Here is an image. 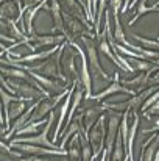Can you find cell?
Wrapping results in <instances>:
<instances>
[{
    "label": "cell",
    "instance_id": "1",
    "mask_svg": "<svg viewBox=\"0 0 159 161\" xmlns=\"http://www.w3.org/2000/svg\"><path fill=\"white\" fill-rule=\"evenodd\" d=\"M87 138H89V142H91V146H92V149H94V158H97V157L100 155V152L105 150V149H103V146H105V138H106L105 116H102V117L98 119V122L94 124V127H92L91 133L87 135Z\"/></svg>",
    "mask_w": 159,
    "mask_h": 161
},
{
    "label": "cell",
    "instance_id": "2",
    "mask_svg": "<svg viewBox=\"0 0 159 161\" xmlns=\"http://www.w3.org/2000/svg\"><path fill=\"white\" fill-rule=\"evenodd\" d=\"M53 119H55V113H50V117H49V122L44 128V131L38 136H31V138H17V139H13L11 142H27V144H34V146H42V147H50V149H56V146L50 142L47 139V135H49V130L53 124ZM61 149V147H58Z\"/></svg>",
    "mask_w": 159,
    "mask_h": 161
},
{
    "label": "cell",
    "instance_id": "3",
    "mask_svg": "<svg viewBox=\"0 0 159 161\" xmlns=\"http://www.w3.org/2000/svg\"><path fill=\"white\" fill-rule=\"evenodd\" d=\"M11 147H17L22 152L33 153V155H66L62 149H45V147H38L34 144H27V142H9Z\"/></svg>",
    "mask_w": 159,
    "mask_h": 161
},
{
    "label": "cell",
    "instance_id": "4",
    "mask_svg": "<svg viewBox=\"0 0 159 161\" xmlns=\"http://www.w3.org/2000/svg\"><path fill=\"white\" fill-rule=\"evenodd\" d=\"M8 86H11V88H9V91H13L14 94H17V96H19L20 99H24V100H28V99H34V97L45 96L44 92H41V91H36V89H33L31 86H28V85H24V83H19V81L8 80Z\"/></svg>",
    "mask_w": 159,
    "mask_h": 161
},
{
    "label": "cell",
    "instance_id": "5",
    "mask_svg": "<svg viewBox=\"0 0 159 161\" xmlns=\"http://www.w3.org/2000/svg\"><path fill=\"white\" fill-rule=\"evenodd\" d=\"M81 41L86 44V47H87V56H89V63H91V67H92V70L95 72V74H98L102 78H108V75L105 74V70L102 69V66H100V63H98V56H97V50H95V46H94V42L89 39V38H81Z\"/></svg>",
    "mask_w": 159,
    "mask_h": 161
},
{
    "label": "cell",
    "instance_id": "6",
    "mask_svg": "<svg viewBox=\"0 0 159 161\" xmlns=\"http://www.w3.org/2000/svg\"><path fill=\"white\" fill-rule=\"evenodd\" d=\"M69 44L73 46V47L80 52L81 58H83V63H81V83H83V86H84V89H86V99H91V77H89V72H87V63H86L84 53H83L81 47H80L77 42H73V41L69 39Z\"/></svg>",
    "mask_w": 159,
    "mask_h": 161
},
{
    "label": "cell",
    "instance_id": "7",
    "mask_svg": "<svg viewBox=\"0 0 159 161\" xmlns=\"http://www.w3.org/2000/svg\"><path fill=\"white\" fill-rule=\"evenodd\" d=\"M52 14H53V20H55V27H53V33L56 31H61L62 35H66L67 38V31H66V25H64V20H62V14H61V8H59V3L58 0H52Z\"/></svg>",
    "mask_w": 159,
    "mask_h": 161
},
{
    "label": "cell",
    "instance_id": "8",
    "mask_svg": "<svg viewBox=\"0 0 159 161\" xmlns=\"http://www.w3.org/2000/svg\"><path fill=\"white\" fill-rule=\"evenodd\" d=\"M27 70H28V72H30V74H31V75H33V77H34V78H36V80H38L39 83H42V85H44L45 88H49V89H50L52 92H59V91H67V88H66V86H62V85H59L58 81H53V80H49L47 77H41L39 74H36V72H34V70H31V69H27Z\"/></svg>",
    "mask_w": 159,
    "mask_h": 161
},
{
    "label": "cell",
    "instance_id": "9",
    "mask_svg": "<svg viewBox=\"0 0 159 161\" xmlns=\"http://www.w3.org/2000/svg\"><path fill=\"white\" fill-rule=\"evenodd\" d=\"M126 92V94H134L131 89H126V88H123L122 85H120V81H119V77H117V74H115V81H114V85L112 86H109L108 89H105L103 92H100V94H97V96H91V99H95V100H102L103 97L106 96H109V94H114V92Z\"/></svg>",
    "mask_w": 159,
    "mask_h": 161
},
{
    "label": "cell",
    "instance_id": "10",
    "mask_svg": "<svg viewBox=\"0 0 159 161\" xmlns=\"http://www.w3.org/2000/svg\"><path fill=\"white\" fill-rule=\"evenodd\" d=\"M119 122H120L119 116H117V114H112L111 119H109V127H108V147H106V149L109 150V153H111V149H112V146H114V139L117 138L115 135L119 133V131H117Z\"/></svg>",
    "mask_w": 159,
    "mask_h": 161
},
{
    "label": "cell",
    "instance_id": "11",
    "mask_svg": "<svg viewBox=\"0 0 159 161\" xmlns=\"http://www.w3.org/2000/svg\"><path fill=\"white\" fill-rule=\"evenodd\" d=\"M62 16H64V19H66L67 25H69V30H70L73 35H80V33H87V35H89V30H86V28L81 25V20H77L73 14L64 13Z\"/></svg>",
    "mask_w": 159,
    "mask_h": 161
},
{
    "label": "cell",
    "instance_id": "12",
    "mask_svg": "<svg viewBox=\"0 0 159 161\" xmlns=\"http://www.w3.org/2000/svg\"><path fill=\"white\" fill-rule=\"evenodd\" d=\"M108 109V105H102V107H92L89 108L86 113H84V122H86V131L95 124V119L98 117V114L102 111Z\"/></svg>",
    "mask_w": 159,
    "mask_h": 161
},
{
    "label": "cell",
    "instance_id": "13",
    "mask_svg": "<svg viewBox=\"0 0 159 161\" xmlns=\"http://www.w3.org/2000/svg\"><path fill=\"white\" fill-rule=\"evenodd\" d=\"M70 100H72V89H70V92L67 94V99H66V102H64V105L61 107V113H59V119H58V125H56V130H55V141H56V138H58V131H59V128H61V125H62V122H64V117H66V114H67V109H69V105H70Z\"/></svg>",
    "mask_w": 159,
    "mask_h": 161
},
{
    "label": "cell",
    "instance_id": "14",
    "mask_svg": "<svg viewBox=\"0 0 159 161\" xmlns=\"http://www.w3.org/2000/svg\"><path fill=\"white\" fill-rule=\"evenodd\" d=\"M59 47H55L52 50H44V52H39V53H33V55H28V56H24L20 59H16L17 63H22V61H38V59H45L49 58L50 55L55 53V50H58Z\"/></svg>",
    "mask_w": 159,
    "mask_h": 161
},
{
    "label": "cell",
    "instance_id": "15",
    "mask_svg": "<svg viewBox=\"0 0 159 161\" xmlns=\"http://www.w3.org/2000/svg\"><path fill=\"white\" fill-rule=\"evenodd\" d=\"M145 3H147V0H140V3H139V8H137V13H136V16L130 20V27H133V24L142 16V14H145V13H148V11H153V9H156L158 8V5H155V6H151V8H147L145 6Z\"/></svg>",
    "mask_w": 159,
    "mask_h": 161
},
{
    "label": "cell",
    "instance_id": "16",
    "mask_svg": "<svg viewBox=\"0 0 159 161\" xmlns=\"http://www.w3.org/2000/svg\"><path fill=\"white\" fill-rule=\"evenodd\" d=\"M123 139H122V133H117V139H115V150H114V158L112 161H120L122 155H123Z\"/></svg>",
    "mask_w": 159,
    "mask_h": 161
},
{
    "label": "cell",
    "instance_id": "17",
    "mask_svg": "<svg viewBox=\"0 0 159 161\" xmlns=\"http://www.w3.org/2000/svg\"><path fill=\"white\" fill-rule=\"evenodd\" d=\"M2 72H3V74H6V75H9V77H14V78L28 80L27 74H25V72H24L20 67H16V69H5V67H2Z\"/></svg>",
    "mask_w": 159,
    "mask_h": 161
},
{
    "label": "cell",
    "instance_id": "18",
    "mask_svg": "<svg viewBox=\"0 0 159 161\" xmlns=\"http://www.w3.org/2000/svg\"><path fill=\"white\" fill-rule=\"evenodd\" d=\"M24 109H25V105H24V102H22V100L14 102V105L8 109V117H9V120H11V117H17Z\"/></svg>",
    "mask_w": 159,
    "mask_h": 161
},
{
    "label": "cell",
    "instance_id": "19",
    "mask_svg": "<svg viewBox=\"0 0 159 161\" xmlns=\"http://www.w3.org/2000/svg\"><path fill=\"white\" fill-rule=\"evenodd\" d=\"M133 38H134L136 41H139L140 44L147 46V47L158 49V50H159V42H155V41H148V39H145V38H142V36H139V35H136V33H133Z\"/></svg>",
    "mask_w": 159,
    "mask_h": 161
},
{
    "label": "cell",
    "instance_id": "20",
    "mask_svg": "<svg viewBox=\"0 0 159 161\" xmlns=\"http://www.w3.org/2000/svg\"><path fill=\"white\" fill-rule=\"evenodd\" d=\"M44 120H38V122H33V124H28L30 127H25V128H19L17 130V135H27V133H31L33 130H36Z\"/></svg>",
    "mask_w": 159,
    "mask_h": 161
},
{
    "label": "cell",
    "instance_id": "21",
    "mask_svg": "<svg viewBox=\"0 0 159 161\" xmlns=\"http://www.w3.org/2000/svg\"><path fill=\"white\" fill-rule=\"evenodd\" d=\"M69 157H70V161H78L80 160V150L77 147V142L73 141L72 146H70V152H69Z\"/></svg>",
    "mask_w": 159,
    "mask_h": 161
},
{
    "label": "cell",
    "instance_id": "22",
    "mask_svg": "<svg viewBox=\"0 0 159 161\" xmlns=\"http://www.w3.org/2000/svg\"><path fill=\"white\" fill-rule=\"evenodd\" d=\"M159 99V92H156V94H155V96H153V97H150V99H148V100H147V102H145V103H144V109H145V108L147 107H150V105H151V103H155V102H156V100H158Z\"/></svg>",
    "mask_w": 159,
    "mask_h": 161
},
{
    "label": "cell",
    "instance_id": "23",
    "mask_svg": "<svg viewBox=\"0 0 159 161\" xmlns=\"http://www.w3.org/2000/svg\"><path fill=\"white\" fill-rule=\"evenodd\" d=\"M130 6H131V0H125V5H123V8H122V11L125 13V11H126V9L130 8Z\"/></svg>",
    "mask_w": 159,
    "mask_h": 161
},
{
    "label": "cell",
    "instance_id": "24",
    "mask_svg": "<svg viewBox=\"0 0 159 161\" xmlns=\"http://www.w3.org/2000/svg\"><path fill=\"white\" fill-rule=\"evenodd\" d=\"M106 155H109V150L105 149V152H103V155H102V161H106Z\"/></svg>",
    "mask_w": 159,
    "mask_h": 161
},
{
    "label": "cell",
    "instance_id": "25",
    "mask_svg": "<svg viewBox=\"0 0 159 161\" xmlns=\"http://www.w3.org/2000/svg\"><path fill=\"white\" fill-rule=\"evenodd\" d=\"M155 161H159V150H158V153L155 155Z\"/></svg>",
    "mask_w": 159,
    "mask_h": 161
}]
</instances>
